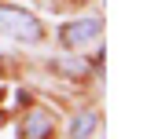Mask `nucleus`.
Segmentation results:
<instances>
[{
    "instance_id": "3",
    "label": "nucleus",
    "mask_w": 147,
    "mask_h": 139,
    "mask_svg": "<svg viewBox=\"0 0 147 139\" xmlns=\"http://www.w3.org/2000/svg\"><path fill=\"white\" fill-rule=\"evenodd\" d=\"M52 136V117L44 110H30L22 117V139H48Z\"/></svg>"
},
{
    "instance_id": "4",
    "label": "nucleus",
    "mask_w": 147,
    "mask_h": 139,
    "mask_svg": "<svg viewBox=\"0 0 147 139\" xmlns=\"http://www.w3.org/2000/svg\"><path fill=\"white\" fill-rule=\"evenodd\" d=\"M96 128H99V114H96V110H81L70 121V139H92Z\"/></svg>"
},
{
    "instance_id": "5",
    "label": "nucleus",
    "mask_w": 147,
    "mask_h": 139,
    "mask_svg": "<svg viewBox=\"0 0 147 139\" xmlns=\"http://www.w3.org/2000/svg\"><path fill=\"white\" fill-rule=\"evenodd\" d=\"M55 70H59V73H66V77H77V81H85V77H88V62H85V59H77V55H74V59H55Z\"/></svg>"
},
{
    "instance_id": "2",
    "label": "nucleus",
    "mask_w": 147,
    "mask_h": 139,
    "mask_svg": "<svg viewBox=\"0 0 147 139\" xmlns=\"http://www.w3.org/2000/svg\"><path fill=\"white\" fill-rule=\"evenodd\" d=\"M103 33V22L99 18H77V22H63V29H59V44L74 51V48H81V44H88L96 37Z\"/></svg>"
},
{
    "instance_id": "1",
    "label": "nucleus",
    "mask_w": 147,
    "mask_h": 139,
    "mask_svg": "<svg viewBox=\"0 0 147 139\" xmlns=\"http://www.w3.org/2000/svg\"><path fill=\"white\" fill-rule=\"evenodd\" d=\"M0 33L15 37V40H22V44H37V40L44 37V26H40L30 11L11 7V4H0Z\"/></svg>"
}]
</instances>
